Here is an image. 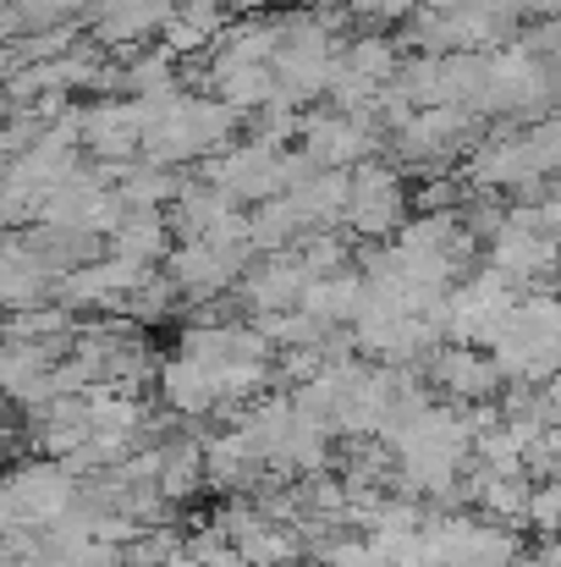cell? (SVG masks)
<instances>
[{"mask_svg":"<svg viewBox=\"0 0 561 567\" xmlns=\"http://www.w3.org/2000/svg\"><path fill=\"white\" fill-rule=\"evenodd\" d=\"M83 496V480L61 463V457H44V452H28L11 463L6 474V491H0V524L6 529H50L61 524Z\"/></svg>","mask_w":561,"mask_h":567,"instance_id":"1","label":"cell"},{"mask_svg":"<svg viewBox=\"0 0 561 567\" xmlns=\"http://www.w3.org/2000/svg\"><path fill=\"white\" fill-rule=\"evenodd\" d=\"M418 198L407 188V172L385 155H374L364 166H353V209H347V231L359 243H391L418 209Z\"/></svg>","mask_w":561,"mask_h":567,"instance_id":"2","label":"cell"},{"mask_svg":"<svg viewBox=\"0 0 561 567\" xmlns=\"http://www.w3.org/2000/svg\"><path fill=\"white\" fill-rule=\"evenodd\" d=\"M259 259V248H226V243H204V237H187L172 248V259H166V270L183 281L187 303H209V298H226V292H237V281L248 276V265ZM187 315V309H183Z\"/></svg>","mask_w":561,"mask_h":567,"instance_id":"3","label":"cell"},{"mask_svg":"<svg viewBox=\"0 0 561 567\" xmlns=\"http://www.w3.org/2000/svg\"><path fill=\"white\" fill-rule=\"evenodd\" d=\"M83 111V155L94 161H138L144 155V105L133 94H94L77 100Z\"/></svg>","mask_w":561,"mask_h":567,"instance_id":"4","label":"cell"},{"mask_svg":"<svg viewBox=\"0 0 561 567\" xmlns=\"http://www.w3.org/2000/svg\"><path fill=\"white\" fill-rule=\"evenodd\" d=\"M424 375L451 402H496L501 385H507L501 364L490 359V348H468V342H440L424 359Z\"/></svg>","mask_w":561,"mask_h":567,"instance_id":"5","label":"cell"},{"mask_svg":"<svg viewBox=\"0 0 561 567\" xmlns=\"http://www.w3.org/2000/svg\"><path fill=\"white\" fill-rule=\"evenodd\" d=\"M309 265L298 259V248H276V254H259L253 265H248V276L237 281V292H242V303H248V320H259V315H287V309H298L303 303V292H309Z\"/></svg>","mask_w":561,"mask_h":567,"instance_id":"6","label":"cell"},{"mask_svg":"<svg viewBox=\"0 0 561 567\" xmlns=\"http://www.w3.org/2000/svg\"><path fill=\"white\" fill-rule=\"evenodd\" d=\"M172 11H177V0H94L89 33L116 61H127L133 50H144L149 39H160V28L172 22Z\"/></svg>","mask_w":561,"mask_h":567,"instance_id":"7","label":"cell"},{"mask_svg":"<svg viewBox=\"0 0 561 567\" xmlns=\"http://www.w3.org/2000/svg\"><path fill=\"white\" fill-rule=\"evenodd\" d=\"M485 265H496V270H507L523 292H534L540 281H561V237H546V231H534V226H518V220H507L490 243H485Z\"/></svg>","mask_w":561,"mask_h":567,"instance_id":"8","label":"cell"},{"mask_svg":"<svg viewBox=\"0 0 561 567\" xmlns=\"http://www.w3.org/2000/svg\"><path fill=\"white\" fill-rule=\"evenodd\" d=\"M155 396L187 419H209V413H220V370L177 353V359H166V370L155 380Z\"/></svg>","mask_w":561,"mask_h":567,"instance_id":"9","label":"cell"},{"mask_svg":"<svg viewBox=\"0 0 561 567\" xmlns=\"http://www.w3.org/2000/svg\"><path fill=\"white\" fill-rule=\"evenodd\" d=\"M111 254L122 259H138V265H166L172 248H177V231H172V215L166 209H149V204H127L122 226L105 237Z\"/></svg>","mask_w":561,"mask_h":567,"instance_id":"10","label":"cell"},{"mask_svg":"<svg viewBox=\"0 0 561 567\" xmlns=\"http://www.w3.org/2000/svg\"><path fill=\"white\" fill-rule=\"evenodd\" d=\"M370 303H374L370 276L353 265V270H336V276H314L298 309H309V315H320L331 326H359L370 315Z\"/></svg>","mask_w":561,"mask_h":567,"instance_id":"11","label":"cell"},{"mask_svg":"<svg viewBox=\"0 0 561 567\" xmlns=\"http://www.w3.org/2000/svg\"><path fill=\"white\" fill-rule=\"evenodd\" d=\"M276 50H281V11H248L215 39L209 55L220 66H253V61H276Z\"/></svg>","mask_w":561,"mask_h":567,"instance_id":"12","label":"cell"},{"mask_svg":"<svg viewBox=\"0 0 561 567\" xmlns=\"http://www.w3.org/2000/svg\"><path fill=\"white\" fill-rule=\"evenodd\" d=\"M209 72H215L209 94H215V100H226V105H237V111H264V105H276V94H281L276 61H253V66H220V61L209 55Z\"/></svg>","mask_w":561,"mask_h":567,"instance_id":"13","label":"cell"},{"mask_svg":"<svg viewBox=\"0 0 561 567\" xmlns=\"http://www.w3.org/2000/svg\"><path fill=\"white\" fill-rule=\"evenodd\" d=\"M292 204H298V215H303L309 231H314V226H347V209H353V172H347V166H325L309 188L292 193Z\"/></svg>","mask_w":561,"mask_h":567,"instance_id":"14","label":"cell"},{"mask_svg":"<svg viewBox=\"0 0 561 567\" xmlns=\"http://www.w3.org/2000/svg\"><path fill=\"white\" fill-rule=\"evenodd\" d=\"M187 166H160V161H127V172H122V183L116 193L127 198V204H149V209H166V204H177V193L187 188Z\"/></svg>","mask_w":561,"mask_h":567,"instance_id":"15","label":"cell"},{"mask_svg":"<svg viewBox=\"0 0 561 567\" xmlns=\"http://www.w3.org/2000/svg\"><path fill=\"white\" fill-rule=\"evenodd\" d=\"M303 231H309V226H303V215H298L292 193H281V198H264V204H248V237H253V248H259V254L292 248Z\"/></svg>","mask_w":561,"mask_h":567,"instance_id":"16","label":"cell"},{"mask_svg":"<svg viewBox=\"0 0 561 567\" xmlns=\"http://www.w3.org/2000/svg\"><path fill=\"white\" fill-rule=\"evenodd\" d=\"M55 276L50 270H39L33 259H22V254H0V303H6V315L11 309H39V303H55Z\"/></svg>","mask_w":561,"mask_h":567,"instance_id":"17","label":"cell"},{"mask_svg":"<svg viewBox=\"0 0 561 567\" xmlns=\"http://www.w3.org/2000/svg\"><path fill=\"white\" fill-rule=\"evenodd\" d=\"M347 61L370 78V83H391L396 72H402V61H407V44H402V33H385V28H364V33H353L347 39Z\"/></svg>","mask_w":561,"mask_h":567,"instance_id":"18","label":"cell"},{"mask_svg":"<svg viewBox=\"0 0 561 567\" xmlns=\"http://www.w3.org/2000/svg\"><path fill=\"white\" fill-rule=\"evenodd\" d=\"M61 22H89L77 0H6L0 11V39H28V33H44V28H61Z\"/></svg>","mask_w":561,"mask_h":567,"instance_id":"19","label":"cell"},{"mask_svg":"<svg viewBox=\"0 0 561 567\" xmlns=\"http://www.w3.org/2000/svg\"><path fill=\"white\" fill-rule=\"evenodd\" d=\"M72 326H77V315L55 298V303H39V309H11L6 315V342H44V337H61Z\"/></svg>","mask_w":561,"mask_h":567,"instance_id":"20","label":"cell"},{"mask_svg":"<svg viewBox=\"0 0 561 567\" xmlns=\"http://www.w3.org/2000/svg\"><path fill=\"white\" fill-rule=\"evenodd\" d=\"M209 524H215L231 546H242V540H248L253 529H264L270 518H264V507H259L253 496H220V507L209 513Z\"/></svg>","mask_w":561,"mask_h":567,"instance_id":"21","label":"cell"},{"mask_svg":"<svg viewBox=\"0 0 561 567\" xmlns=\"http://www.w3.org/2000/svg\"><path fill=\"white\" fill-rule=\"evenodd\" d=\"M529 144H534L540 166H546L551 177H561V111H551V116H540V122L529 127Z\"/></svg>","mask_w":561,"mask_h":567,"instance_id":"22","label":"cell"},{"mask_svg":"<svg viewBox=\"0 0 561 567\" xmlns=\"http://www.w3.org/2000/svg\"><path fill=\"white\" fill-rule=\"evenodd\" d=\"M424 0H359V22L364 28H402Z\"/></svg>","mask_w":561,"mask_h":567,"instance_id":"23","label":"cell"},{"mask_svg":"<svg viewBox=\"0 0 561 567\" xmlns=\"http://www.w3.org/2000/svg\"><path fill=\"white\" fill-rule=\"evenodd\" d=\"M501 6H507V11H518L523 22H529V17H551V0H501Z\"/></svg>","mask_w":561,"mask_h":567,"instance_id":"24","label":"cell"},{"mask_svg":"<svg viewBox=\"0 0 561 567\" xmlns=\"http://www.w3.org/2000/svg\"><path fill=\"white\" fill-rule=\"evenodd\" d=\"M546 419H551V424H561V375L546 380Z\"/></svg>","mask_w":561,"mask_h":567,"instance_id":"25","label":"cell"},{"mask_svg":"<svg viewBox=\"0 0 561 567\" xmlns=\"http://www.w3.org/2000/svg\"><path fill=\"white\" fill-rule=\"evenodd\" d=\"M512 567H546V563H540V551H529V546H523V551L512 557Z\"/></svg>","mask_w":561,"mask_h":567,"instance_id":"26","label":"cell"},{"mask_svg":"<svg viewBox=\"0 0 561 567\" xmlns=\"http://www.w3.org/2000/svg\"><path fill=\"white\" fill-rule=\"evenodd\" d=\"M429 6H440V11H457V6H468V0H429Z\"/></svg>","mask_w":561,"mask_h":567,"instance_id":"27","label":"cell"}]
</instances>
